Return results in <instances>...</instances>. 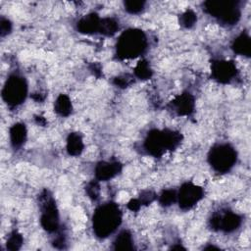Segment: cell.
<instances>
[{"label":"cell","instance_id":"cell-1","mask_svg":"<svg viewBox=\"0 0 251 251\" xmlns=\"http://www.w3.org/2000/svg\"><path fill=\"white\" fill-rule=\"evenodd\" d=\"M121 220V211L116 204L107 203L99 207L93 216V228L96 235L108 236L119 226Z\"/></svg>","mask_w":251,"mask_h":251},{"label":"cell","instance_id":"cell-2","mask_svg":"<svg viewBox=\"0 0 251 251\" xmlns=\"http://www.w3.org/2000/svg\"><path fill=\"white\" fill-rule=\"evenodd\" d=\"M146 48V38L137 29H129L122 34L118 41L117 52L123 58H132L141 54Z\"/></svg>","mask_w":251,"mask_h":251},{"label":"cell","instance_id":"cell-3","mask_svg":"<svg viewBox=\"0 0 251 251\" xmlns=\"http://www.w3.org/2000/svg\"><path fill=\"white\" fill-rule=\"evenodd\" d=\"M179 142V134L172 130L150 132L145 140V148L148 153L159 156L167 149H173Z\"/></svg>","mask_w":251,"mask_h":251},{"label":"cell","instance_id":"cell-4","mask_svg":"<svg viewBox=\"0 0 251 251\" xmlns=\"http://www.w3.org/2000/svg\"><path fill=\"white\" fill-rule=\"evenodd\" d=\"M236 160L234 149L228 144H219L214 146L209 153V162L214 170L225 173L228 171Z\"/></svg>","mask_w":251,"mask_h":251},{"label":"cell","instance_id":"cell-5","mask_svg":"<svg viewBox=\"0 0 251 251\" xmlns=\"http://www.w3.org/2000/svg\"><path fill=\"white\" fill-rule=\"evenodd\" d=\"M26 95V84L23 77L13 75H11L2 90L3 99L9 105L17 106L21 104Z\"/></svg>","mask_w":251,"mask_h":251},{"label":"cell","instance_id":"cell-6","mask_svg":"<svg viewBox=\"0 0 251 251\" xmlns=\"http://www.w3.org/2000/svg\"><path fill=\"white\" fill-rule=\"evenodd\" d=\"M206 10L226 25L235 24L239 18V11L234 3L211 1L206 3Z\"/></svg>","mask_w":251,"mask_h":251},{"label":"cell","instance_id":"cell-7","mask_svg":"<svg viewBox=\"0 0 251 251\" xmlns=\"http://www.w3.org/2000/svg\"><path fill=\"white\" fill-rule=\"evenodd\" d=\"M203 196V190L201 187L193 183H185L179 189L176 195L179 206L182 209H189L194 206Z\"/></svg>","mask_w":251,"mask_h":251},{"label":"cell","instance_id":"cell-8","mask_svg":"<svg viewBox=\"0 0 251 251\" xmlns=\"http://www.w3.org/2000/svg\"><path fill=\"white\" fill-rule=\"evenodd\" d=\"M41 225L47 231H55L58 227V214L52 199H46L43 203Z\"/></svg>","mask_w":251,"mask_h":251},{"label":"cell","instance_id":"cell-9","mask_svg":"<svg viewBox=\"0 0 251 251\" xmlns=\"http://www.w3.org/2000/svg\"><path fill=\"white\" fill-rule=\"evenodd\" d=\"M235 67L227 61H218L212 66L213 76L222 82L229 81L235 75Z\"/></svg>","mask_w":251,"mask_h":251},{"label":"cell","instance_id":"cell-10","mask_svg":"<svg viewBox=\"0 0 251 251\" xmlns=\"http://www.w3.org/2000/svg\"><path fill=\"white\" fill-rule=\"evenodd\" d=\"M212 225L214 227H219L225 231H232L240 225V218L236 214L228 213L213 219Z\"/></svg>","mask_w":251,"mask_h":251},{"label":"cell","instance_id":"cell-11","mask_svg":"<svg viewBox=\"0 0 251 251\" xmlns=\"http://www.w3.org/2000/svg\"><path fill=\"white\" fill-rule=\"evenodd\" d=\"M120 171V165L117 162H101L95 169L98 179L107 180L115 176Z\"/></svg>","mask_w":251,"mask_h":251},{"label":"cell","instance_id":"cell-12","mask_svg":"<svg viewBox=\"0 0 251 251\" xmlns=\"http://www.w3.org/2000/svg\"><path fill=\"white\" fill-rule=\"evenodd\" d=\"M100 21L101 20H99L97 16L89 15L78 22L77 28L80 30V32H84V33L95 32L99 30Z\"/></svg>","mask_w":251,"mask_h":251},{"label":"cell","instance_id":"cell-13","mask_svg":"<svg viewBox=\"0 0 251 251\" xmlns=\"http://www.w3.org/2000/svg\"><path fill=\"white\" fill-rule=\"evenodd\" d=\"M174 106L179 114H189L193 108V99L189 93H183L174 101Z\"/></svg>","mask_w":251,"mask_h":251},{"label":"cell","instance_id":"cell-14","mask_svg":"<svg viewBox=\"0 0 251 251\" xmlns=\"http://www.w3.org/2000/svg\"><path fill=\"white\" fill-rule=\"evenodd\" d=\"M26 136V130L25 126L23 124H16L14 125L10 129V140L14 147L21 146Z\"/></svg>","mask_w":251,"mask_h":251},{"label":"cell","instance_id":"cell-15","mask_svg":"<svg viewBox=\"0 0 251 251\" xmlns=\"http://www.w3.org/2000/svg\"><path fill=\"white\" fill-rule=\"evenodd\" d=\"M67 148L70 154L78 155L83 149V143L81 137L77 133H72L68 138Z\"/></svg>","mask_w":251,"mask_h":251},{"label":"cell","instance_id":"cell-16","mask_svg":"<svg viewBox=\"0 0 251 251\" xmlns=\"http://www.w3.org/2000/svg\"><path fill=\"white\" fill-rule=\"evenodd\" d=\"M233 49L236 53L240 55H246L248 56L250 53V40L249 37L241 34L239 37H237L234 40L233 43Z\"/></svg>","mask_w":251,"mask_h":251},{"label":"cell","instance_id":"cell-17","mask_svg":"<svg viewBox=\"0 0 251 251\" xmlns=\"http://www.w3.org/2000/svg\"><path fill=\"white\" fill-rule=\"evenodd\" d=\"M115 249H120V250H128V249H132V238L131 235L127 232V231H123L121 232L115 242Z\"/></svg>","mask_w":251,"mask_h":251},{"label":"cell","instance_id":"cell-18","mask_svg":"<svg viewBox=\"0 0 251 251\" xmlns=\"http://www.w3.org/2000/svg\"><path fill=\"white\" fill-rule=\"evenodd\" d=\"M55 110L62 116L69 115L72 111V104L69 97L64 94L60 95L55 102Z\"/></svg>","mask_w":251,"mask_h":251},{"label":"cell","instance_id":"cell-19","mask_svg":"<svg viewBox=\"0 0 251 251\" xmlns=\"http://www.w3.org/2000/svg\"><path fill=\"white\" fill-rule=\"evenodd\" d=\"M119 28L118 23L113 20V19H104L100 21V26H99V31L101 33L111 35L117 31Z\"/></svg>","mask_w":251,"mask_h":251},{"label":"cell","instance_id":"cell-20","mask_svg":"<svg viewBox=\"0 0 251 251\" xmlns=\"http://www.w3.org/2000/svg\"><path fill=\"white\" fill-rule=\"evenodd\" d=\"M22 243H23V238L21 234L15 231L9 236L7 240V248L10 250H17L21 247Z\"/></svg>","mask_w":251,"mask_h":251},{"label":"cell","instance_id":"cell-21","mask_svg":"<svg viewBox=\"0 0 251 251\" xmlns=\"http://www.w3.org/2000/svg\"><path fill=\"white\" fill-rule=\"evenodd\" d=\"M135 74L138 77L146 79L149 78L151 75V70L146 62H139L135 68Z\"/></svg>","mask_w":251,"mask_h":251},{"label":"cell","instance_id":"cell-22","mask_svg":"<svg viewBox=\"0 0 251 251\" xmlns=\"http://www.w3.org/2000/svg\"><path fill=\"white\" fill-rule=\"evenodd\" d=\"M195 21H196V15L191 10H188L185 13H183L181 17V25L186 27H190L191 25H193Z\"/></svg>","mask_w":251,"mask_h":251},{"label":"cell","instance_id":"cell-23","mask_svg":"<svg viewBox=\"0 0 251 251\" xmlns=\"http://www.w3.org/2000/svg\"><path fill=\"white\" fill-rule=\"evenodd\" d=\"M176 198V194L174 190H166L160 196V202L163 205H171Z\"/></svg>","mask_w":251,"mask_h":251},{"label":"cell","instance_id":"cell-24","mask_svg":"<svg viewBox=\"0 0 251 251\" xmlns=\"http://www.w3.org/2000/svg\"><path fill=\"white\" fill-rule=\"evenodd\" d=\"M126 9L132 14L140 12L144 7V2L141 1H127L125 3Z\"/></svg>","mask_w":251,"mask_h":251},{"label":"cell","instance_id":"cell-25","mask_svg":"<svg viewBox=\"0 0 251 251\" xmlns=\"http://www.w3.org/2000/svg\"><path fill=\"white\" fill-rule=\"evenodd\" d=\"M0 28H1V34L2 35L7 34L11 29V24L8 22V20L2 19L1 24H0Z\"/></svg>","mask_w":251,"mask_h":251},{"label":"cell","instance_id":"cell-26","mask_svg":"<svg viewBox=\"0 0 251 251\" xmlns=\"http://www.w3.org/2000/svg\"><path fill=\"white\" fill-rule=\"evenodd\" d=\"M89 190H88V193L91 197H94L96 198L97 195H98V186L96 183H92L90 186H89Z\"/></svg>","mask_w":251,"mask_h":251}]
</instances>
